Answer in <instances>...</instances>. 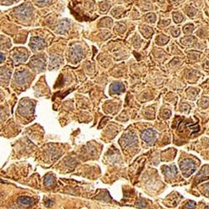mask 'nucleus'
<instances>
[{"mask_svg": "<svg viewBox=\"0 0 209 209\" xmlns=\"http://www.w3.org/2000/svg\"><path fill=\"white\" fill-rule=\"evenodd\" d=\"M185 208L187 209H194L196 208V202L193 201H190L185 205Z\"/></svg>", "mask_w": 209, "mask_h": 209, "instance_id": "17", "label": "nucleus"}, {"mask_svg": "<svg viewBox=\"0 0 209 209\" xmlns=\"http://www.w3.org/2000/svg\"><path fill=\"white\" fill-rule=\"evenodd\" d=\"M29 77V73L27 70H22V71H18L15 74L14 80L18 85H24V83H26Z\"/></svg>", "mask_w": 209, "mask_h": 209, "instance_id": "8", "label": "nucleus"}, {"mask_svg": "<svg viewBox=\"0 0 209 209\" xmlns=\"http://www.w3.org/2000/svg\"><path fill=\"white\" fill-rule=\"evenodd\" d=\"M83 57V50L80 46L75 45L70 50V59L73 63H77Z\"/></svg>", "mask_w": 209, "mask_h": 209, "instance_id": "3", "label": "nucleus"}, {"mask_svg": "<svg viewBox=\"0 0 209 209\" xmlns=\"http://www.w3.org/2000/svg\"><path fill=\"white\" fill-rule=\"evenodd\" d=\"M125 90V87L120 82H115L110 86V92L111 94H121Z\"/></svg>", "mask_w": 209, "mask_h": 209, "instance_id": "12", "label": "nucleus"}, {"mask_svg": "<svg viewBox=\"0 0 209 209\" xmlns=\"http://www.w3.org/2000/svg\"><path fill=\"white\" fill-rule=\"evenodd\" d=\"M173 18H174V20L176 21V23H181L183 19V16L180 14H174Z\"/></svg>", "mask_w": 209, "mask_h": 209, "instance_id": "18", "label": "nucleus"}, {"mask_svg": "<svg viewBox=\"0 0 209 209\" xmlns=\"http://www.w3.org/2000/svg\"><path fill=\"white\" fill-rule=\"evenodd\" d=\"M204 188H205V191H206V194L207 195H208V197H209V183H208V184H206L205 186H204Z\"/></svg>", "mask_w": 209, "mask_h": 209, "instance_id": "22", "label": "nucleus"}, {"mask_svg": "<svg viewBox=\"0 0 209 209\" xmlns=\"http://www.w3.org/2000/svg\"><path fill=\"white\" fill-rule=\"evenodd\" d=\"M62 63V58L58 54H53L50 60V70L55 67H59Z\"/></svg>", "mask_w": 209, "mask_h": 209, "instance_id": "13", "label": "nucleus"}, {"mask_svg": "<svg viewBox=\"0 0 209 209\" xmlns=\"http://www.w3.org/2000/svg\"><path fill=\"white\" fill-rule=\"evenodd\" d=\"M33 108H34V105H32V103L30 101H28V100H23L20 105L18 107V111L19 113L23 115H26L29 114L31 113V111H33Z\"/></svg>", "mask_w": 209, "mask_h": 209, "instance_id": "7", "label": "nucleus"}, {"mask_svg": "<svg viewBox=\"0 0 209 209\" xmlns=\"http://www.w3.org/2000/svg\"><path fill=\"white\" fill-rule=\"evenodd\" d=\"M157 137V133L152 129H147L142 132L141 138L148 144H152Z\"/></svg>", "mask_w": 209, "mask_h": 209, "instance_id": "5", "label": "nucleus"}, {"mask_svg": "<svg viewBox=\"0 0 209 209\" xmlns=\"http://www.w3.org/2000/svg\"><path fill=\"white\" fill-rule=\"evenodd\" d=\"M180 168L183 172V174L188 177L196 171V163L189 158L184 159L180 162Z\"/></svg>", "mask_w": 209, "mask_h": 209, "instance_id": "1", "label": "nucleus"}, {"mask_svg": "<svg viewBox=\"0 0 209 209\" xmlns=\"http://www.w3.org/2000/svg\"><path fill=\"white\" fill-rule=\"evenodd\" d=\"M35 1L39 4H47L50 2V0H35Z\"/></svg>", "mask_w": 209, "mask_h": 209, "instance_id": "21", "label": "nucleus"}, {"mask_svg": "<svg viewBox=\"0 0 209 209\" xmlns=\"http://www.w3.org/2000/svg\"><path fill=\"white\" fill-rule=\"evenodd\" d=\"M192 28H193L192 25H191V24H187V25H186V26L184 27L183 31H184V33L187 34V33H189V32H191V31H192Z\"/></svg>", "mask_w": 209, "mask_h": 209, "instance_id": "19", "label": "nucleus"}, {"mask_svg": "<svg viewBox=\"0 0 209 209\" xmlns=\"http://www.w3.org/2000/svg\"><path fill=\"white\" fill-rule=\"evenodd\" d=\"M54 176L52 174H48L45 176L44 177V184L45 186L47 187H50V186H53L54 184Z\"/></svg>", "mask_w": 209, "mask_h": 209, "instance_id": "16", "label": "nucleus"}, {"mask_svg": "<svg viewBox=\"0 0 209 209\" xmlns=\"http://www.w3.org/2000/svg\"><path fill=\"white\" fill-rule=\"evenodd\" d=\"M70 27V24L68 20H66V19H65V20H63V21H61L60 23L59 26L57 28L56 32H57L58 34L64 35V34H65V33L69 30Z\"/></svg>", "mask_w": 209, "mask_h": 209, "instance_id": "14", "label": "nucleus"}, {"mask_svg": "<svg viewBox=\"0 0 209 209\" xmlns=\"http://www.w3.org/2000/svg\"><path fill=\"white\" fill-rule=\"evenodd\" d=\"M30 65L35 70L42 71L44 69V60H43L42 59H40L39 57H35L32 59V60L30 62Z\"/></svg>", "mask_w": 209, "mask_h": 209, "instance_id": "11", "label": "nucleus"}, {"mask_svg": "<svg viewBox=\"0 0 209 209\" xmlns=\"http://www.w3.org/2000/svg\"><path fill=\"white\" fill-rule=\"evenodd\" d=\"M15 14L21 18H27L30 16L32 14V8L27 4H23L19 7H18L14 10Z\"/></svg>", "mask_w": 209, "mask_h": 209, "instance_id": "4", "label": "nucleus"}, {"mask_svg": "<svg viewBox=\"0 0 209 209\" xmlns=\"http://www.w3.org/2000/svg\"><path fill=\"white\" fill-rule=\"evenodd\" d=\"M163 36H160L159 38H158V42L160 43V42H162L161 44H166V41L168 40V38H166V39H163Z\"/></svg>", "mask_w": 209, "mask_h": 209, "instance_id": "20", "label": "nucleus"}, {"mask_svg": "<svg viewBox=\"0 0 209 209\" xmlns=\"http://www.w3.org/2000/svg\"><path fill=\"white\" fill-rule=\"evenodd\" d=\"M162 172L165 175L166 178L172 179L176 174L177 171H176V167L175 166H162Z\"/></svg>", "mask_w": 209, "mask_h": 209, "instance_id": "9", "label": "nucleus"}, {"mask_svg": "<svg viewBox=\"0 0 209 209\" xmlns=\"http://www.w3.org/2000/svg\"><path fill=\"white\" fill-rule=\"evenodd\" d=\"M28 53L26 50H16L13 53V57L14 60L16 62H24L28 59Z\"/></svg>", "mask_w": 209, "mask_h": 209, "instance_id": "10", "label": "nucleus"}, {"mask_svg": "<svg viewBox=\"0 0 209 209\" xmlns=\"http://www.w3.org/2000/svg\"><path fill=\"white\" fill-rule=\"evenodd\" d=\"M137 142H138V139L136 136L131 132L123 135V136L120 140V144L123 148L134 147Z\"/></svg>", "mask_w": 209, "mask_h": 209, "instance_id": "2", "label": "nucleus"}, {"mask_svg": "<svg viewBox=\"0 0 209 209\" xmlns=\"http://www.w3.org/2000/svg\"><path fill=\"white\" fill-rule=\"evenodd\" d=\"M3 54H1V62H3V60H4V57H3Z\"/></svg>", "mask_w": 209, "mask_h": 209, "instance_id": "23", "label": "nucleus"}, {"mask_svg": "<svg viewBox=\"0 0 209 209\" xmlns=\"http://www.w3.org/2000/svg\"><path fill=\"white\" fill-rule=\"evenodd\" d=\"M17 202L24 206H30L34 203V200L31 197H19L17 199Z\"/></svg>", "mask_w": 209, "mask_h": 209, "instance_id": "15", "label": "nucleus"}, {"mask_svg": "<svg viewBox=\"0 0 209 209\" xmlns=\"http://www.w3.org/2000/svg\"><path fill=\"white\" fill-rule=\"evenodd\" d=\"M5 1H7V2H9L10 3H13L12 1H14V0H5Z\"/></svg>", "mask_w": 209, "mask_h": 209, "instance_id": "24", "label": "nucleus"}, {"mask_svg": "<svg viewBox=\"0 0 209 209\" xmlns=\"http://www.w3.org/2000/svg\"><path fill=\"white\" fill-rule=\"evenodd\" d=\"M29 46L33 50H40L44 49L46 46V44L43 39H41L39 37H33L30 39Z\"/></svg>", "mask_w": 209, "mask_h": 209, "instance_id": "6", "label": "nucleus"}]
</instances>
